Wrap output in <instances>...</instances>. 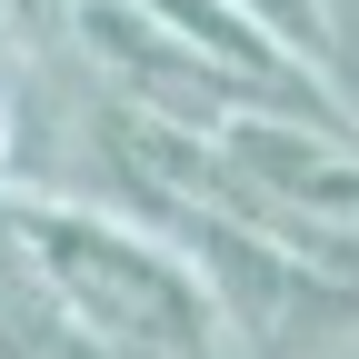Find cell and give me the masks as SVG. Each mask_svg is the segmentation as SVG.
Segmentation results:
<instances>
[{
  "mask_svg": "<svg viewBox=\"0 0 359 359\" xmlns=\"http://www.w3.org/2000/svg\"><path fill=\"white\" fill-rule=\"evenodd\" d=\"M11 219L60 299V320L100 359H210L230 339L219 299L190 280V259L150 240L130 210L70 200V190H11Z\"/></svg>",
  "mask_w": 359,
  "mask_h": 359,
  "instance_id": "1",
  "label": "cell"
},
{
  "mask_svg": "<svg viewBox=\"0 0 359 359\" xmlns=\"http://www.w3.org/2000/svg\"><path fill=\"white\" fill-rule=\"evenodd\" d=\"M230 11H240V20H259V30L280 40L290 60H309L320 80L339 70V30H330V0H230Z\"/></svg>",
  "mask_w": 359,
  "mask_h": 359,
  "instance_id": "2",
  "label": "cell"
}]
</instances>
